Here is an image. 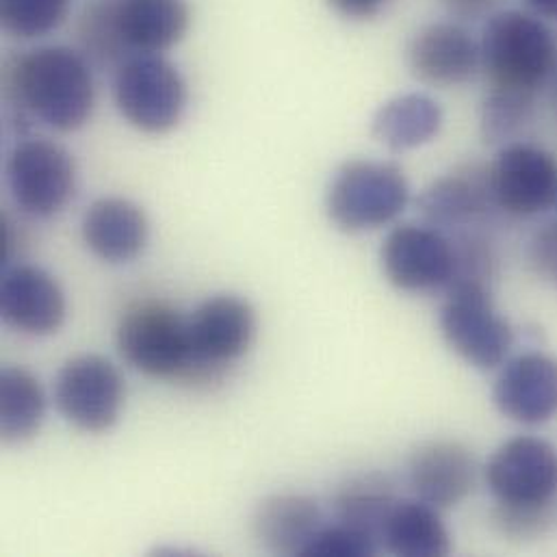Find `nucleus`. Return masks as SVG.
Masks as SVG:
<instances>
[{
  "label": "nucleus",
  "mask_w": 557,
  "mask_h": 557,
  "mask_svg": "<svg viewBox=\"0 0 557 557\" xmlns=\"http://www.w3.org/2000/svg\"><path fill=\"white\" fill-rule=\"evenodd\" d=\"M76 48L94 67H117L131 57L117 20L115 0H91L76 17Z\"/></svg>",
  "instance_id": "393cba45"
},
{
  "label": "nucleus",
  "mask_w": 557,
  "mask_h": 557,
  "mask_svg": "<svg viewBox=\"0 0 557 557\" xmlns=\"http://www.w3.org/2000/svg\"><path fill=\"white\" fill-rule=\"evenodd\" d=\"M556 519L557 506L517 508L495 504L491 510V523L495 532L508 541H536L552 530Z\"/></svg>",
  "instance_id": "c85d7f7f"
},
{
  "label": "nucleus",
  "mask_w": 557,
  "mask_h": 557,
  "mask_svg": "<svg viewBox=\"0 0 557 557\" xmlns=\"http://www.w3.org/2000/svg\"><path fill=\"white\" fill-rule=\"evenodd\" d=\"M46 393L39 380L24 367L0 371V436L7 445H22L41 430Z\"/></svg>",
  "instance_id": "5701e85b"
},
{
  "label": "nucleus",
  "mask_w": 557,
  "mask_h": 557,
  "mask_svg": "<svg viewBox=\"0 0 557 557\" xmlns=\"http://www.w3.org/2000/svg\"><path fill=\"white\" fill-rule=\"evenodd\" d=\"M81 237L96 259L109 265L133 263L150 244V218L128 198H98L83 215Z\"/></svg>",
  "instance_id": "a211bd4d"
},
{
  "label": "nucleus",
  "mask_w": 557,
  "mask_h": 557,
  "mask_svg": "<svg viewBox=\"0 0 557 557\" xmlns=\"http://www.w3.org/2000/svg\"><path fill=\"white\" fill-rule=\"evenodd\" d=\"M528 263L539 278L557 288V220L534 231L528 244Z\"/></svg>",
  "instance_id": "c756f323"
},
{
  "label": "nucleus",
  "mask_w": 557,
  "mask_h": 557,
  "mask_svg": "<svg viewBox=\"0 0 557 557\" xmlns=\"http://www.w3.org/2000/svg\"><path fill=\"white\" fill-rule=\"evenodd\" d=\"M113 102L144 135H168L185 117L189 85L165 54H131L113 70Z\"/></svg>",
  "instance_id": "39448f33"
},
{
  "label": "nucleus",
  "mask_w": 557,
  "mask_h": 557,
  "mask_svg": "<svg viewBox=\"0 0 557 557\" xmlns=\"http://www.w3.org/2000/svg\"><path fill=\"white\" fill-rule=\"evenodd\" d=\"M486 486L502 506H557V451L539 436H515L499 445L484 469Z\"/></svg>",
  "instance_id": "f8f14e48"
},
{
  "label": "nucleus",
  "mask_w": 557,
  "mask_h": 557,
  "mask_svg": "<svg viewBox=\"0 0 557 557\" xmlns=\"http://www.w3.org/2000/svg\"><path fill=\"white\" fill-rule=\"evenodd\" d=\"M380 265L397 290H447L456 280L454 237L430 224H397L384 237Z\"/></svg>",
  "instance_id": "9d476101"
},
{
  "label": "nucleus",
  "mask_w": 557,
  "mask_h": 557,
  "mask_svg": "<svg viewBox=\"0 0 557 557\" xmlns=\"http://www.w3.org/2000/svg\"><path fill=\"white\" fill-rule=\"evenodd\" d=\"M482 74L488 87L541 94L557 76V37L530 9H502L480 35Z\"/></svg>",
  "instance_id": "f03ea898"
},
{
  "label": "nucleus",
  "mask_w": 557,
  "mask_h": 557,
  "mask_svg": "<svg viewBox=\"0 0 557 557\" xmlns=\"http://www.w3.org/2000/svg\"><path fill=\"white\" fill-rule=\"evenodd\" d=\"M321 506L306 495H274L255 515V536L274 556H304L308 543L325 525Z\"/></svg>",
  "instance_id": "aec40b11"
},
{
  "label": "nucleus",
  "mask_w": 557,
  "mask_h": 557,
  "mask_svg": "<svg viewBox=\"0 0 557 557\" xmlns=\"http://www.w3.org/2000/svg\"><path fill=\"white\" fill-rule=\"evenodd\" d=\"M443 124V107L428 94L410 91L386 100L375 111L371 133L386 150L401 154L432 144Z\"/></svg>",
  "instance_id": "412c9836"
},
{
  "label": "nucleus",
  "mask_w": 557,
  "mask_h": 557,
  "mask_svg": "<svg viewBox=\"0 0 557 557\" xmlns=\"http://www.w3.org/2000/svg\"><path fill=\"white\" fill-rule=\"evenodd\" d=\"M536 94L488 87L480 111V133L486 144L504 146L515 141L536 115Z\"/></svg>",
  "instance_id": "a878e982"
},
{
  "label": "nucleus",
  "mask_w": 557,
  "mask_h": 557,
  "mask_svg": "<svg viewBox=\"0 0 557 557\" xmlns=\"http://www.w3.org/2000/svg\"><path fill=\"white\" fill-rule=\"evenodd\" d=\"M502 0H441V4L445 7V11L458 20V22H467V20H480V17H488L491 13L497 11Z\"/></svg>",
  "instance_id": "2f4dec72"
},
{
  "label": "nucleus",
  "mask_w": 557,
  "mask_h": 557,
  "mask_svg": "<svg viewBox=\"0 0 557 557\" xmlns=\"http://www.w3.org/2000/svg\"><path fill=\"white\" fill-rule=\"evenodd\" d=\"M493 386L495 408L521 425H545L557 417V358L525 351L499 367Z\"/></svg>",
  "instance_id": "4468645a"
},
{
  "label": "nucleus",
  "mask_w": 557,
  "mask_h": 557,
  "mask_svg": "<svg viewBox=\"0 0 557 557\" xmlns=\"http://www.w3.org/2000/svg\"><path fill=\"white\" fill-rule=\"evenodd\" d=\"M380 552V543L347 523H330L323 525L314 539L308 543L304 557H362L375 556Z\"/></svg>",
  "instance_id": "cd10ccee"
},
{
  "label": "nucleus",
  "mask_w": 557,
  "mask_h": 557,
  "mask_svg": "<svg viewBox=\"0 0 557 557\" xmlns=\"http://www.w3.org/2000/svg\"><path fill=\"white\" fill-rule=\"evenodd\" d=\"M417 207L425 224L445 233L469 231L497 213L486 165H460L432 181L419 196Z\"/></svg>",
  "instance_id": "dca6fc26"
},
{
  "label": "nucleus",
  "mask_w": 557,
  "mask_h": 557,
  "mask_svg": "<svg viewBox=\"0 0 557 557\" xmlns=\"http://www.w3.org/2000/svg\"><path fill=\"white\" fill-rule=\"evenodd\" d=\"M528 9L543 20H557V0H525Z\"/></svg>",
  "instance_id": "473e14b6"
},
{
  "label": "nucleus",
  "mask_w": 557,
  "mask_h": 557,
  "mask_svg": "<svg viewBox=\"0 0 557 557\" xmlns=\"http://www.w3.org/2000/svg\"><path fill=\"white\" fill-rule=\"evenodd\" d=\"M556 98H557V85H556Z\"/></svg>",
  "instance_id": "72a5a7b5"
},
{
  "label": "nucleus",
  "mask_w": 557,
  "mask_h": 557,
  "mask_svg": "<svg viewBox=\"0 0 557 557\" xmlns=\"http://www.w3.org/2000/svg\"><path fill=\"white\" fill-rule=\"evenodd\" d=\"M438 325L454 354L480 371L499 369L515 347V327L497 310L486 284L458 282L449 286Z\"/></svg>",
  "instance_id": "423d86ee"
},
{
  "label": "nucleus",
  "mask_w": 557,
  "mask_h": 557,
  "mask_svg": "<svg viewBox=\"0 0 557 557\" xmlns=\"http://www.w3.org/2000/svg\"><path fill=\"white\" fill-rule=\"evenodd\" d=\"M126 404V384L120 369L100 354L70 358L54 380L59 414L85 434L113 430Z\"/></svg>",
  "instance_id": "6e6552de"
},
{
  "label": "nucleus",
  "mask_w": 557,
  "mask_h": 557,
  "mask_svg": "<svg viewBox=\"0 0 557 557\" xmlns=\"http://www.w3.org/2000/svg\"><path fill=\"white\" fill-rule=\"evenodd\" d=\"M380 543L393 556L401 557H443L451 552V536L441 510L417 497L393 504Z\"/></svg>",
  "instance_id": "4be33fe9"
},
{
  "label": "nucleus",
  "mask_w": 557,
  "mask_h": 557,
  "mask_svg": "<svg viewBox=\"0 0 557 557\" xmlns=\"http://www.w3.org/2000/svg\"><path fill=\"white\" fill-rule=\"evenodd\" d=\"M397 499L395 482L384 473L369 471L354 475L343 486H338L332 508L336 521L362 530L380 543L382 525Z\"/></svg>",
  "instance_id": "b1692460"
},
{
  "label": "nucleus",
  "mask_w": 557,
  "mask_h": 557,
  "mask_svg": "<svg viewBox=\"0 0 557 557\" xmlns=\"http://www.w3.org/2000/svg\"><path fill=\"white\" fill-rule=\"evenodd\" d=\"M4 178L9 196L22 215L52 220L74 200L78 170L63 144L48 137H30L9 152Z\"/></svg>",
  "instance_id": "0eeeda50"
},
{
  "label": "nucleus",
  "mask_w": 557,
  "mask_h": 557,
  "mask_svg": "<svg viewBox=\"0 0 557 557\" xmlns=\"http://www.w3.org/2000/svg\"><path fill=\"white\" fill-rule=\"evenodd\" d=\"M0 314L26 336H52L67 317V299L52 274L37 265L7 268L0 282Z\"/></svg>",
  "instance_id": "2eb2a0df"
},
{
  "label": "nucleus",
  "mask_w": 557,
  "mask_h": 557,
  "mask_svg": "<svg viewBox=\"0 0 557 557\" xmlns=\"http://www.w3.org/2000/svg\"><path fill=\"white\" fill-rule=\"evenodd\" d=\"M115 345L124 362L146 377L205 386L187 317L165 301L146 299L128 306L117 321Z\"/></svg>",
  "instance_id": "7ed1b4c3"
},
{
  "label": "nucleus",
  "mask_w": 557,
  "mask_h": 557,
  "mask_svg": "<svg viewBox=\"0 0 557 557\" xmlns=\"http://www.w3.org/2000/svg\"><path fill=\"white\" fill-rule=\"evenodd\" d=\"M189 338L205 386L220 382L226 369L244 358L257 338V312L235 293H220L200 301L189 314Z\"/></svg>",
  "instance_id": "9b49d317"
},
{
  "label": "nucleus",
  "mask_w": 557,
  "mask_h": 557,
  "mask_svg": "<svg viewBox=\"0 0 557 557\" xmlns=\"http://www.w3.org/2000/svg\"><path fill=\"white\" fill-rule=\"evenodd\" d=\"M478 462L458 441H430L408 462V484L417 499L445 512L458 508L473 493Z\"/></svg>",
  "instance_id": "f3484780"
},
{
  "label": "nucleus",
  "mask_w": 557,
  "mask_h": 557,
  "mask_svg": "<svg viewBox=\"0 0 557 557\" xmlns=\"http://www.w3.org/2000/svg\"><path fill=\"white\" fill-rule=\"evenodd\" d=\"M4 94L24 115L63 135L85 128L98 100L91 61L63 44L37 46L9 59Z\"/></svg>",
  "instance_id": "f257e3e1"
},
{
  "label": "nucleus",
  "mask_w": 557,
  "mask_h": 557,
  "mask_svg": "<svg viewBox=\"0 0 557 557\" xmlns=\"http://www.w3.org/2000/svg\"><path fill=\"white\" fill-rule=\"evenodd\" d=\"M497 213L532 220L557 205V159L530 141L504 144L486 165Z\"/></svg>",
  "instance_id": "1a4fd4ad"
},
{
  "label": "nucleus",
  "mask_w": 557,
  "mask_h": 557,
  "mask_svg": "<svg viewBox=\"0 0 557 557\" xmlns=\"http://www.w3.org/2000/svg\"><path fill=\"white\" fill-rule=\"evenodd\" d=\"M124 44L131 54H165L191 28L187 0H115Z\"/></svg>",
  "instance_id": "6ab92c4d"
},
{
  "label": "nucleus",
  "mask_w": 557,
  "mask_h": 557,
  "mask_svg": "<svg viewBox=\"0 0 557 557\" xmlns=\"http://www.w3.org/2000/svg\"><path fill=\"white\" fill-rule=\"evenodd\" d=\"M327 7L347 22H371L380 17L395 0H325Z\"/></svg>",
  "instance_id": "7c9ffc66"
},
{
  "label": "nucleus",
  "mask_w": 557,
  "mask_h": 557,
  "mask_svg": "<svg viewBox=\"0 0 557 557\" xmlns=\"http://www.w3.org/2000/svg\"><path fill=\"white\" fill-rule=\"evenodd\" d=\"M410 198V183L397 163L349 159L332 174L323 205L336 231L364 235L395 224Z\"/></svg>",
  "instance_id": "20e7f679"
},
{
  "label": "nucleus",
  "mask_w": 557,
  "mask_h": 557,
  "mask_svg": "<svg viewBox=\"0 0 557 557\" xmlns=\"http://www.w3.org/2000/svg\"><path fill=\"white\" fill-rule=\"evenodd\" d=\"M72 0H0V24L15 39H41L59 30Z\"/></svg>",
  "instance_id": "bb28decb"
},
{
  "label": "nucleus",
  "mask_w": 557,
  "mask_h": 557,
  "mask_svg": "<svg viewBox=\"0 0 557 557\" xmlns=\"http://www.w3.org/2000/svg\"><path fill=\"white\" fill-rule=\"evenodd\" d=\"M406 65L421 85L462 87L482 74L480 37L458 20L423 24L406 44Z\"/></svg>",
  "instance_id": "ddd939ff"
}]
</instances>
